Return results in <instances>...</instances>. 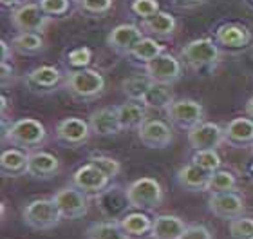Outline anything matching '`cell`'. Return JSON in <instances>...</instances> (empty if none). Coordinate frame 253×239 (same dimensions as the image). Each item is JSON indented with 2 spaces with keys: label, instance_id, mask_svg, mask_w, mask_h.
<instances>
[{
  "label": "cell",
  "instance_id": "obj_1",
  "mask_svg": "<svg viewBox=\"0 0 253 239\" xmlns=\"http://www.w3.org/2000/svg\"><path fill=\"white\" fill-rule=\"evenodd\" d=\"M47 138V131L42 122L35 118H20L4 127V142L22 150H37Z\"/></svg>",
  "mask_w": 253,
  "mask_h": 239
},
{
  "label": "cell",
  "instance_id": "obj_2",
  "mask_svg": "<svg viewBox=\"0 0 253 239\" xmlns=\"http://www.w3.org/2000/svg\"><path fill=\"white\" fill-rule=\"evenodd\" d=\"M62 214H60L56 203L53 197H42V199H33L22 210V221L26 227L37 232L53 230L62 223Z\"/></svg>",
  "mask_w": 253,
  "mask_h": 239
},
{
  "label": "cell",
  "instance_id": "obj_3",
  "mask_svg": "<svg viewBox=\"0 0 253 239\" xmlns=\"http://www.w3.org/2000/svg\"><path fill=\"white\" fill-rule=\"evenodd\" d=\"M181 60L185 62L186 67H190L195 73L210 71L219 64L221 51H219V46H217L215 40L195 38L181 49Z\"/></svg>",
  "mask_w": 253,
  "mask_h": 239
},
{
  "label": "cell",
  "instance_id": "obj_4",
  "mask_svg": "<svg viewBox=\"0 0 253 239\" xmlns=\"http://www.w3.org/2000/svg\"><path fill=\"white\" fill-rule=\"evenodd\" d=\"M65 91L78 100H94L105 91V78L100 71L74 69L65 78Z\"/></svg>",
  "mask_w": 253,
  "mask_h": 239
},
{
  "label": "cell",
  "instance_id": "obj_5",
  "mask_svg": "<svg viewBox=\"0 0 253 239\" xmlns=\"http://www.w3.org/2000/svg\"><path fill=\"white\" fill-rule=\"evenodd\" d=\"M130 208L136 210H156L165 199V191L161 183L154 178H139L132 181L125 189Z\"/></svg>",
  "mask_w": 253,
  "mask_h": 239
},
{
  "label": "cell",
  "instance_id": "obj_6",
  "mask_svg": "<svg viewBox=\"0 0 253 239\" xmlns=\"http://www.w3.org/2000/svg\"><path fill=\"white\" fill-rule=\"evenodd\" d=\"M63 219H82L90 208V196L78 187H63L53 196Z\"/></svg>",
  "mask_w": 253,
  "mask_h": 239
},
{
  "label": "cell",
  "instance_id": "obj_7",
  "mask_svg": "<svg viewBox=\"0 0 253 239\" xmlns=\"http://www.w3.org/2000/svg\"><path fill=\"white\" fill-rule=\"evenodd\" d=\"M49 20H51V16L45 15V11L40 7V4H35V2L20 4L11 11V26L18 33H43Z\"/></svg>",
  "mask_w": 253,
  "mask_h": 239
},
{
  "label": "cell",
  "instance_id": "obj_8",
  "mask_svg": "<svg viewBox=\"0 0 253 239\" xmlns=\"http://www.w3.org/2000/svg\"><path fill=\"white\" fill-rule=\"evenodd\" d=\"M167 118L181 129H192L205 122V107L192 98H177L167 107Z\"/></svg>",
  "mask_w": 253,
  "mask_h": 239
},
{
  "label": "cell",
  "instance_id": "obj_9",
  "mask_svg": "<svg viewBox=\"0 0 253 239\" xmlns=\"http://www.w3.org/2000/svg\"><path fill=\"white\" fill-rule=\"evenodd\" d=\"M145 73L156 84L174 85L183 76V60L165 51L158 58H154L152 62L145 65Z\"/></svg>",
  "mask_w": 253,
  "mask_h": 239
},
{
  "label": "cell",
  "instance_id": "obj_10",
  "mask_svg": "<svg viewBox=\"0 0 253 239\" xmlns=\"http://www.w3.org/2000/svg\"><path fill=\"white\" fill-rule=\"evenodd\" d=\"M137 140L147 149H165L174 142V131L170 123L159 118H147L137 129Z\"/></svg>",
  "mask_w": 253,
  "mask_h": 239
},
{
  "label": "cell",
  "instance_id": "obj_11",
  "mask_svg": "<svg viewBox=\"0 0 253 239\" xmlns=\"http://www.w3.org/2000/svg\"><path fill=\"white\" fill-rule=\"evenodd\" d=\"M208 210L215 218L230 221L243 216L246 210V201L237 191L217 192V194H210L208 197Z\"/></svg>",
  "mask_w": 253,
  "mask_h": 239
},
{
  "label": "cell",
  "instance_id": "obj_12",
  "mask_svg": "<svg viewBox=\"0 0 253 239\" xmlns=\"http://www.w3.org/2000/svg\"><path fill=\"white\" fill-rule=\"evenodd\" d=\"M224 140V129L219 123L213 122H201L199 125L188 129V145L194 150L205 149H219Z\"/></svg>",
  "mask_w": 253,
  "mask_h": 239
},
{
  "label": "cell",
  "instance_id": "obj_13",
  "mask_svg": "<svg viewBox=\"0 0 253 239\" xmlns=\"http://www.w3.org/2000/svg\"><path fill=\"white\" fill-rule=\"evenodd\" d=\"M90 125L89 122H85L82 118L69 116L60 120L56 129H54V136L62 145L67 147H80V145L87 143V140L90 138Z\"/></svg>",
  "mask_w": 253,
  "mask_h": 239
},
{
  "label": "cell",
  "instance_id": "obj_14",
  "mask_svg": "<svg viewBox=\"0 0 253 239\" xmlns=\"http://www.w3.org/2000/svg\"><path fill=\"white\" fill-rule=\"evenodd\" d=\"M109 181L111 180L92 163L82 165L73 174V185L78 187L80 191H84L89 196H100L109 187Z\"/></svg>",
  "mask_w": 253,
  "mask_h": 239
},
{
  "label": "cell",
  "instance_id": "obj_15",
  "mask_svg": "<svg viewBox=\"0 0 253 239\" xmlns=\"http://www.w3.org/2000/svg\"><path fill=\"white\" fill-rule=\"evenodd\" d=\"M143 38V29L136 24H120L107 35V46L120 54H130Z\"/></svg>",
  "mask_w": 253,
  "mask_h": 239
},
{
  "label": "cell",
  "instance_id": "obj_16",
  "mask_svg": "<svg viewBox=\"0 0 253 239\" xmlns=\"http://www.w3.org/2000/svg\"><path fill=\"white\" fill-rule=\"evenodd\" d=\"M89 125L92 134L100 136V138L118 136L120 133H123L116 107H100V109L92 111L89 116Z\"/></svg>",
  "mask_w": 253,
  "mask_h": 239
},
{
  "label": "cell",
  "instance_id": "obj_17",
  "mask_svg": "<svg viewBox=\"0 0 253 239\" xmlns=\"http://www.w3.org/2000/svg\"><path fill=\"white\" fill-rule=\"evenodd\" d=\"M215 42L219 46L226 49H244L248 48L250 42H252V31L248 27L243 26V24H235V22H230V24H222V26L217 27L215 31Z\"/></svg>",
  "mask_w": 253,
  "mask_h": 239
},
{
  "label": "cell",
  "instance_id": "obj_18",
  "mask_svg": "<svg viewBox=\"0 0 253 239\" xmlns=\"http://www.w3.org/2000/svg\"><path fill=\"white\" fill-rule=\"evenodd\" d=\"M60 170V159L47 150H31L29 152V169L27 176H31L35 180H51L58 174Z\"/></svg>",
  "mask_w": 253,
  "mask_h": 239
},
{
  "label": "cell",
  "instance_id": "obj_19",
  "mask_svg": "<svg viewBox=\"0 0 253 239\" xmlns=\"http://www.w3.org/2000/svg\"><path fill=\"white\" fill-rule=\"evenodd\" d=\"M62 82V73L60 69L53 67V65H40L29 71L26 76V84L31 91H38V93H49L54 87H58Z\"/></svg>",
  "mask_w": 253,
  "mask_h": 239
},
{
  "label": "cell",
  "instance_id": "obj_20",
  "mask_svg": "<svg viewBox=\"0 0 253 239\" xmlns=\"http://www.w3.org/2000/svg\"><path fill=\"white\" fill-rule=\"evenodd\" d=\"M210 174L208 170L201 169L199 165L195 163H186L183 165L177 174H175V180H177V185L183 187L185 191L190 192H206V185H208V180H210Z\"/></svg>",
  "mask_w": 253,
  "mask_h": 239
},
{
  "label": "cell",
  "instance_id": "obj_21",
  "mask_svg": "<svg viewBox=\"0 0 253 239\" xmlns=\"http://www.w3.org/2000/svg\"><path fill=\"white\" fill-rule=\"evenodd\" d=\"M188 225L185 219L174 214H159L154 218L150 238L152 239H179V236L185 232Z\"/></svg>",
  "mask_w": 253,
  "mask_h": 239
},
{
  "label": "cell",
  "instance_id": "obj_22",
  "mask_svg": "<svg viewBox=\"0 0 253 239\" xmlns=\"http://www.w3.org/2000/svg\"><path fill=\"white\" fill-rule=\"evenodd\" d=\"M224 140L232 147L253 145V118H233L224 127Z\"/></svg>",
  "mask_w": 253,
  "mask_h": 239
},
{
  "label": "cell",
  "instance_id": "obj_23",
  "mask_svg": "<svg viewBox=\"0 0 253 239\" xmlns=\"http://www.w3.org/2000/svg\"><path fill=\"white\" fill-rule=\"evenodd\" d=\"M29 169V152L22 149H5L0 156V170L5 178H20Z\"/></svg>",
  "mask_w": 253,
  "mask_h": 239
},
{
  "label": "cell",
  "instance_id": "obj_24",
  "mask_svg": "<svg viewBox=\"0 0 253 239\" xmlns=\"http://www.w3.org/2000/svg\"><path fill=\"white\" fill-rule=\"evenodd\" d=\"M175 27H177V22L170 13L167 11H159L150 18H145L141 20V29L143 33H147L148 37L154 38H169L175 33Z\"/></svg>",
  "mask_w": 253,
  "mask_h": 239
},
{
  "label": "cell",
  "instance_id": "obj_25",
  "mask_svg": "<svg viewBox=\"0 0 253 239\" xmlns=\"http://www.w3.org/2000/svg\"><path fill=\"white\" fill-rule=\"evenodd\" d=\"M118 116L122 122L123 131H132V129H139L143 125V122L147 120V107L143 105L141 101L128 100L122 105H116Z\"/></svg>",
  "mask_w": 253,
  "mask_h": 239
},
{
  "label": "cell",
  "instance_id": "obj_26",
  "mask_svg": "<svg viewBox=\"0 0 253 239\" xmlns=\"http://www.w3.org/2000/svg\"><path fill=\"white\" fill-rule=\"evenodd\" d=\"M118 221H120L122 229L125 230L130 238H141V236H145V234H150L152 223H154V219L150 218L148 214L141 212V210L125 214V216H122Z\"/></svg>",
  "mask_w": 253,
  "mask_h": 239
},
{
  "label": "cell",
  "instance_id": "obj_27",
  "mask_svg": "<svg viewBox=\"0 0 253 239\" xmlns=\"http://www.w3.org/2000/svg\"><path fill=\"white\" fill-rule=\"evenodd\" d=\"M174 95L170 91V85L165 84H156L152 82V85L148 87V91L143 96L141 103L147 109H158V111H167V107L174 101Z\"/></svg>",
  "mask_w": 253,
  "mask_h": 239
},
{
  "label": "cell",
  "instance_id": "obj_28",
  "mask_svg": "<svg viewBox=\"0 0 253 239\" xmlns=\"http://www.w3.org/2000/svg\"><path fill=\"white\" fill-rule=\"evenodd\" d=\"M85 234H87V239H130V236L122 229L118 219L96 221L89 225Z\"/></svg>",
  "mask_w": 253,
  "mask_h": 239
},
{
  "label": "cell",
  "instance_id": "obj_29",
  "mask_svg": "<svg viewBox=\"0 0 253 239\" xmlns=\"http://www.w3.org/2000/svg\"><path fill=\"white\" fill-rule=\"evenodd\" d=\"M152 85V80L147 73H139V75H132L126 76L122 80V93L128 98V100L134 101H141L145 93L148 91V87Z\"/></svg>",
  "mask_w": 253,
  "mask_h": 239
},
{
  "label": "cell",
  "instance_id": "obj_30",
  "mask_svg": "<svg viewBox=\"0 0 253 239\" xmlns=\"http://www.w3.org/2000/svg\"><path fill=\"white\" fill-rule=\"evenodd\" d=\"M165 53V46L156 40L154 37H143L137 46L134 48V51L130 53V56L137 62H141V64L147 65L148 62H152L154 58H158L159 54Z\"/></svg>",
  "mask_w": 253,
  "mask_h": 239
},
{
  "label": "cell",
  "instance_id": "obj_31",
  "mask_svg": "<svg viewBox=\"0 0 253 239\" xmlns=\"http://www.w3.org/2000/svg\"><path fill=\"white\" fill-rule=\"evenodd\" d=\"M11 46H13V49H15L16 53L20 54H37L38 51L43 49L42 33H29V31L18 33L13 38Z\"/></svg>",
  "mask_w": 253,
  "mask_h": 239
},
{
  "label": "cell",
  "instance_id": "obj_32",
  "mask_svg": "<svg viewBox=\"0 0 253 239\" xmlns=\"http://www.w3.org/2000/svg\"><path fill=\"white\" fill-rule=\"evenodd\" d=\"M228 191H237V178H235V174L224 169L211 172L208 185H206V192L217 194V192H228Z\"/></svg>",
  "mask_w": 253,
  "mask_h": 239
},
{
  "label": "cell",
  "instance_id": "obj_33",
  "mask_svg": "<svg viewBox=\"0 0 253 239\" xmlns=\"http://www.w3.org/2000/svg\"><path fill=\"white\" fill-rule=\"evenodd\" d=\"M192 163L199 165L201 169L208 170V172H215L221 169V156L217 149H205V150H195L192 156Z\"/></svg>",
  "mask_w": 253,
  "mask_h": 239
},
{
  "label": "cell",
  "instance_id": "obj_34",
  "mask_svg": "<svg viewBox=\"0 0 253 239\" xmlns=\"http://www.w3.org/2000/svg\"><path fill=\"white\" fill-rule=\"evenodd\" d=\"M228 230L232 239H253V219L239 216L228 221Z\"/></svg>",
  "mask_w": 253,
  "mask_h": 239
},
{
  "label": "cell",
  "instance_id": "obj_35",
  "mask_svg": "<svg viewBox=\"0 0 253 239\" xmlns=\"http://www.w3.org/2000/svg\"><path fill=\"white\" fill-rule=\"evenodd\" d=\"M89 163H92L94 167L103 172V174L112 180V178H116L120 174V170H122V165L118 161L116 158H111V156H103V154H98V156H90L89 158Z\"/></svg>",
  "mask_w": 253,
  "mask_h": 239
},
{
  "label": "cell",
  "instance_id": "obj_36",
  "mask_svg": "<svg viewBox=\"0 0 253 239\" xmlns=\"http://www.w3.org/2000/svg\"><path fill=\"white\" fill-rule=\"evenodd\" d=\"M92 62V51L87 46H80L69 51L67 54V64L74 69H85L87 65Z\"/></svg>",
  "mask_w": 253,
  "mask_h": 239
},
{
  "label": "cell",
  "instance_id": "obj_37",
  "mask_svg": "<svg viewBox=\"0 0 253 239\" xmlns=\"http://www.w3.org/2000/svg\"><path fill=\"white\" fill-rule=\"evenodd\" d=\"M130 11L136 16H139L141 20L150 18L156 13H159V2L158 0H132L130 2Z\"/></svg>",
  "mask_w": 253,
  "mask_h": 239
},
{
  "label": "cell",
  "instance_id": "obj_38",
  "mask_svg": "<svg viewBox=\"0 0 253 239\" xmlns=\"http://www.w3.org/2000/svg\"><path fill=\"white\" fill-rule=\"evenodd\" d=\"M71 2L73 0H40V7L51 18H60L71 11Z\"/></svg>",
  "mask_w": 253,
  "mask_h": 239
},
{
  "label": "cell",
  "instance_id": "obj_39",
  "mask_svg": "<svg viewBox=\"0 0 253 239\" xmlns=\"http://www.w3.org/2000/svg\"><path fill=\"white\" fill-rule=\"evenodd\" d=\"M114 0H80V9L87 15H105L112 9Z\"/></svg>",
  "mask_w": 253,
  "mask_h": 239
},
{
  "label": "cell",
  "instance_id": "obj_40",
  "mask_svg": "<svg viewBox=\"0 0 253 239\" xmlns=\"http://www.w3.org/2000/svg\"><path fill=\"white\" fill-rule=\"evenodd\" d=\"M179 239H215L211 230L205 225H188Z\"/></svg>",
  "mask_w": 253,
  "mask_h": 239
},
{
  "label": "cell",
  "instance_id": "obj_41",
  "mask_svg": "<svg viewBox=\"0 0 253 239\" xmlns=\"http://www.w3.org/2000/svg\"><path fill=\"white\" fill-rule=\"evenodd\" d=\"M208 0H170L172 7H175L177 11H190L197 9L201 5H205Z\"/></svg>",
  "mask_w": 253,
  "mask_h": 239
},
{
  "label": "cell",
  "instance_id": "obj_42",
  "mask_svg": "<svg viewBox=\"0 0 253 239\" xmlns=\"http://www.w3.org/2000/svg\"><path fill=\"white\" fill-rule=\"evenodd\" d=\"M15 82V69L9 62H2V87H7Z\"/></svg>",
  "mask_w": 253,
  "mask_h": 239
},
{
  "label": "cell",
  "instance_id": "obj_43",
  "mask_svg": "<svg viewBox=\"0 0 253 239\" xmlns=\"http://www.w3.org/2000/svg\"><path fill=\"white\" fill-rule=\"evenodd\" d=\"M0 48H2V56H0V58H2V62H9L11 56H13V51H15V49H13V46H9L5 40H2V42H0Z\"/></svg>",
  "mask_w": 253,
  "mask_h": 239
},
{
  "label": "cell",
  "instance_id": "obj_44",
  "mask_svg": "<svg viewBox=\"0 0 253 239\" xmlns=\"http://www.w3.org/2000/svg\"><path fill=\"white\" fill-rule=\"evenodd\" d=\"M20 2H22V0H0V4L4 5V7H13V9H15V7H18V5H20Z\"/></svg>",
  "mask_w": 253,
  "mask_h": 239
},
{
  "label": "cell",
  "instance_id": "obj_45",
  "mask_svg": "<svg viewBox=\"0 0 253 239\" xmlns=\"http://www.w3.org/2000/svg\"><path fill=\"white\" fill-rule=\"evenodd\" d=\"M246 112H248L250 118H253V96L248 100V103H246Z\"/></svg>",
  "mask_w": 253,
  "mask_h": 239
},
{
  "label": "cell",
  "instance_id": "obj_46",
  "mask_svg": "<svg viewBox=\"0 0 253 239\" xmlns=\"http://www.w3.org/2000/svg\"><path fill=\"white\" fill-rule=\"evenodd\" d=\"M250 170H252V176H253V161H252V167H250Z\"/></svg>",
  "mask_w": 253,
  "mask_h": 239
},
{
  "label": "cell",
  "instance_id": "obj_47",
  "mask_svg": "<svg viewBox=\"0 0 253 239\" xmlns=\"http://www.w3.org/2000/svg\"><path fill=\"white\" fill-rule=\"evenodd\" d=\"M73 2H80V0H73Z\"/></svg>",
  "mask_w": 253,
  "mask_h": 239
},
{
  "label": "cell",
  "instance_id": "obj_48",
  "mask_svg": "<svg viewBox=\"0 0 253 239\" xmlns=\"http://www.w3.org/2000/svg\"><path fill=\"white\" fill-rule=\"evenodd\" d=\"M252 2H253V0H252Z\"/></svg>",
  "mask_w": 253,
  "mask_h": 239
}]
</instances>
